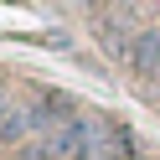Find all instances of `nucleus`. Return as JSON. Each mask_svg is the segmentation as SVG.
I'll return each instance as SVG.
<instances>
[{"label": "nucleus", "instance_id": "nucleus-1", "mask_svg": "<svg viewBox=\"0 0 160 160\" xmlns=\"http://www.w3.org/2000/svg\"><path fill=\"white\" fill-rule=\"evenodd\" d=\"M103 119L98 114H72L67 124H57V129H47L42 139H36V150H31V160H67V155H88V150L98 145V134H103Z\"/></svg>", "mask_w": 160, "mask_h": 160}, {"label": "nucleus", "instance_id": "nucleus-2", "mask_svg": "<svg viewBox=\"0 0 160 160\" xmlns=\"http://www.w3.org/2000/svg\"><path fill=\"white\" fill-rule=\"evenodd\" d=\"M129 67H134L139 78L160 72V26H139V42H134V52H129Z\"/></svg>", "mask_w": 160, "mask_h": 160}, {"label": "nucleus", "instance_id": "nucleus-3", "mask_svg": "<svg viewBox=\"0 0 160 160\" xmlns=\"http://www.w3.org/2000/svg\"><path fill=\"white\" fill-rule=\"evenodd\" d=\"M83 160H134V150H129V134H124V129H103V134H98V145L88 150Z\"/></svg>", "mask_w": 160, "mask_h": 160}, {"label": "nucleus", "instance_id": "nucleus-4", "mask_svg": "<svg viewBox=\"0 0 160 160\" xmlns=\"http://www.w3.org/2000/svg\"><path fill=\"white\" fill-rule=\"evenodd\" d=\"M5 119H11V98H5V88H0V129H5Z\"/></svg>", "mask_w": 160, "mask_h": 160}]
</instances>
